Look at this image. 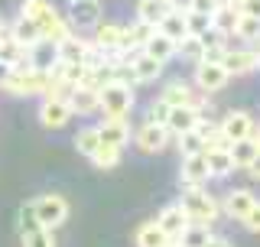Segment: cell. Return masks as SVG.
Segmentation results:
<instances>
[{"label":"cell","instance_id":"cell-15","mask_svg":"<svg viewBox=\"0 0 260 247\" xmlns=\"http://www.w3.org/2000/svg\"><path fill=\"white\" fill-rule=\"evenodd\" d=\"M179 179L185 186H205L211 179L208 172V163H205V153H189L182 156V169H179Z\"/></svg>","mask_w":260,"mask_h":247},{"label":"cell","instance_id":"cell-52","mask_svg":"<svg viewBox=\"0 0 260 247\" xmlns=\"http://www.w3.org/2000/svg\"><path fill=\"white\" fill-rule=\"evenodd\" d=\"M4 33H7V26H4V20H0V36H4Z\"/></svg>","mask_w":260,"mask_h":247},{"label":"cell","instance_id":"cell-9","mask_svg":"<svg viewBox=\"0 0 260 247\" xmlns=\"http://www.w3.org/2000/svg\"><path fill=\"white\" fill-rule=\"evenodd\" d=\"M221 134L228 143H234V140H244V137H254V114L250 111H228L221 120Z\"/></svg>","mask_w":260,"mask_h":247},{"label":"cell","instance_id":"cell-7","mask_svg":"<svg viewBox=\"0 0 260 247\" xmlns=\"http://www.w3.org/2000/svg\"><path fill=\"white\" fill-rule=\"evenodd\" d=\"M169 140H173V134L166 130V123H153V120H143L134 134V143L140 153H162L169 146Z\"/></svg>","mask_w":260,"mask_h":247},{"label":"cell","instance_id":"cell-50","mask_svg":"<svg viewBox=\"0 0 260 247\" xmlns=\"http://www.w3.org/2000/svg\"><path fill=\"white\" fill-rule=\"evenodd\" d=\"M166 247H185V244H179V241H169V244H166Z\"/></svg>","mask_w":260,"mask_h":247},{"label":"cell","instance_id":"cell-53","mask_svg":"<svg viewBox=\"0 0 260 247\" xmlns=\"http://www.w3.org/2000/svg\"><path fill=\"white\" fill-rule=\"evenodd\" d=\"M224 4H234V7H238V4H241V0H224Z\"/></svg>","mask_w":260,"mask_h":247},{"label":"cell","instance_id":"cell-38","mask_svg":"<svg viewBox=\"0 0 260 247\" xmlns=\"http://www.w3.org/2000/svg\"><path fill=\"white\" fill-rule=\"evenodd\" d=\"M23 247H55V234L52 228H32V231L23 234Z\"/></svg>","mask_w":260,"mask_h":247},{"label":"cell","instance_id":"cell-16","mask_svg":"<svg viewBox=\"0 0 260 247\" xmlns=\"http://www.w3.org/2000/svg\"><path fill=\"white\" fill-rule=\"evenodd\" d=\"M127 65H130V72L137 75V81H140V85H143V81H156V78L162 75V69H166V65H162L159 59L146 55L143 49H137V52L127 59Z\"/></svg>","mask_w":260,"mask_h":247},{"label":"cell","instance_id":"cell-54","mask_svg":"<svg viewBox=\"0 0 260 247\" xmlns=\"http://www.w3.org/2000/svg\"><path fill=\"white\" fill-rule=\"evenodd\" d=\"M0 43H4V36H0Z\"/></svg>","mask_w":260,"mask_h":247},{"label":"cell","instance_id":"cell-29","mask_svg":"<svg viewBox=\"0 0 260 247\" xmlns=\"http://www.w3.org/2000/svg\"><path fill=\"white\" fill-rule=\"evenodd\" d=\"M234 39H241L244 46H257L260 43V20L257 16H238V23H234Z\"/></svg>","mask_w":260,"mask_h":247},{"label":"cell","instance_id":"cell-4","mask_svg":"<svg viewBox=\"0 0 260 247\" xmlns=\"http://www.w3.org/2000/svg\"><path fill=\"white\" fill-rule=\"evenodd\" d=\"M134 88L124 85V81L111 78L108 85L98 88V111L104 114V117H130V111H134Z\"/></svg>","mask_w":260,"mask_h":247},{"label":"cell","instance_id":"cell-24","mask_svg":"<svg viewBox=\"0 0 260 247\" xmlns=\"http://www.w3.org/2000/svg\"><path fill=\"white\" fill-rule=\"evenodd\" d=\"M143 52H146V55H153V59H159L162 65H166V62H173V59H176V39H169L166 33H159V29H156V33H153V36L143 43Z\"/></svg>","mask_w":260,"mask_h":247},{"label":"cell","instance_id":"cell-35","mask_svg":"<svg viewBox=\"0 0 260 247\" xmlns=\"http://www.w3.org/2000/svg\"><path fill=\"white\" fill-rule=\"evenodd\" d=\"M195 130H199V137L205 140V146H228V140H224L221 123H218V120H205V117H199Z\"/></svg>","mask_w":260,"mask_h":247},{"label":"cell","instance_id":"cell-5","mask_svg":"<svg viewBox=\"0 0 260 247\" xmlns=\"http://www.w3.org/2000/svg\"><path fill=\"white\" fill-rule=\"evenodd\" d=\"M195 88H199L202 95H215V91H221V88L231 81V75H228V69L221 62H215V59H202V62H195Z\"/></svg>","mask_w":260,"mask_h":247},{"label":"cell","instance_id":"cell-6","mask_svg":"<svg viewBox=\"0 0 260 247\" xmlns=\"http://www.w3.org/2000/svg\"><path fill=\"white\" fill-rule=\"evenodd\" d=\"M32 208H36V218H39L43 228H59V225H65V218H69V202L55 192H46V195H39V199H32Z\"/></svg>","mask_w":260,"mask_h":247},{"label":"cell","instance_id":"cell-19","mask_svg":"<svg viewBox=\"0 0 260 247\" xmlns=\"http://www.w3.org/2000/svg\"><path fill=\"white\" fill-rule=\"evenodd\" d=\"M26 62L39 72H52L59 65V49H55V43H49V39H39L36 46L26 49Z\"/></svg>","mask_w":260,"mask_h":247},{"label":"cell","instance_id":"cell-27","mask_svg":"<svg viewBox=\"0 0 260 247\" xmlns=\"http://www.w3.org/2000/svg\"><path fill=\"white\" fill-rule=\"evenodd\" d=\"M238 16H241V10H238L234 4H224V0H218L215 10H211V26H218L221 33H228V36H231V33H234V23H238Z\"/></svg>","mask_w":260,"mask_h":247},{"label":"cell","instance_id":"cell-25","mask_svg":"<svg viewBox=\"0 0 260 247\" xmlns=\"http://www.w3.org/2000/svg\"><path fill=\"white\" fill-rule=\"evenodd\" d=\"M7 33H10V39H13V43H20L23 49H29V46H36L39 43V39H43V33H39V26H36V23H32V20H26V16H16V20H13V26L10 29H7Z\"/></svg>","mask_w":260,"mask_h":247},{"label":"cell","instance_id":"cell-43","mask_svg":"<svg viewBox=\"0 0 260 247\" xmlns=\"http://www.w3.org/2000/svg\"><path fill=\"white\" fill-rule=\"evenodd\" d=\"M241 225L247 228L250 234H260V202H254V205H250V211L241 218Z\"/></svg>","mask_w":260,"mask_h":247},{"label":"cell","instance_id":"cell-14","mask_svg":"<svg viewBox=\"0 0 260 247\" xmlns=\"http://www.w3.org/2000/svg\"><path fill=\"white\" fill-rule=\"evenodd\" d=\"M202 117V108H195V104H176V108H169V117H166V130L169 134H185V130H192L195 123Z\"/></svg>","mask_w":260,"mask_h":247},{"label":"cell","instance_id":"cell-8","mask_svg":"<svg viewBox=\"0 0 260 247\" xmlns=\"http://www.w3.org/2000/svg\"><path fill=\"white\" fill-rule=\"evenodd\" d=\"M69 120H72L69 101L55 98V95H43V101H39V123L46 130H62V127H69Z\"/></svg>","mask_w":260,"mask_h":247},{"label":"cell","instance_id":"cell-17","mask_svg":"<svg viewBox=\"0 0 260 247\" xmlns=\"http://www.w3.org/2000/svg\"><path fill=\"white\" fill-rule=\"evenodd\" d=\"M205 163H208V172H211V179H228L234 169V156H231V150L228 146H205Z\"/></svg>","mask_w":260,"mask_h":247},{"label":"cell","instance_id":"cell-34","mask_svg":"<svg viewBox=\"0 0 260 247\" xmlns=\"http://www.w3.org/2000/svg\"><path fill=\"white\" fill-rule=\"evenodd\" d=\"M120 153H124L120 146H108V143H101L91 156H88V160H91V166H94V169H114V166L120 163Z\"/></svg>","mask_w":260,"mask_h":247},{"label":"cell","instance_id":"cell-26","mask_svg":"<svg viewBox=\"0 0 260 247\" xmlns=\"http://www.w3.org/2000/svg\"><path fill=\"white\" fill-rule=\"evenodd\" d=\"M169 241H173V237L162 231L156 221H143V225L137 228V234H134V244L137 247H166Z\"/></svg>","mask_w":260,"mask_h":247},{"label":"cell","instance_id":"cell-48","mask_svg":"<svg viewBox=\"0 0 260 247\" xmlns=\"http://www.w3.org/2000/svg\"><path fill=\"white\" fill-rule=\"evenodd\" d=\"M10 72H13V65H10V62H0V85L7 81V75H10Z\"/></svg>","mask_w":260,"mask_h":247},{"label":"cell","instance_id":"cell-21","mask_svg":"<svg viewBox=\"0 0 260 247\" xmlns=\"http://www.w3.org/2000/svg\"><path fill=\"white\" fill-rule=\"evenodd\" d=\"M162 101L169 104V108H176V104H195V108H202V101H205V98H199L192 91V85H185V81H169L166 88H162Z\"/></svg>","mask_w":260,"mask_h":247},{"label":"cell","instance_id":"cell-33","mask_svg":"<svg viewBox=\"0 0 260 247\" xmlns=\"http://www.w3.org/2000/svg\"><path fill=\"white\" fill-rule=\"evenodd\" d=\"M211 237V225H202V221H189V228H185L182 234L176 237L179 244H185V247H202Z\"/></svg>","mask_w":260,"mask_h":247},{"label":"cell","instance_id":"cell-37","mask_svg":"<svg viewBox=\"0 0 260 247\" xmlns=\"http://www.w3.org/2000/svg\"><path fill=\"white\" fill-rule=\"evenodd\" d=\"M176 146H179V153L182 156H189V153H202L205 150V140L199 137V130H185V134H176Z\"/></svg>","mask_w":260,"mask_h":247},{"label":"cell","instance_id":"cell-22","mask_svg":"<svg viewBox=\"0 0 260 247\" xmlns=\"http://www.w3.org/2000/svg\"><path fill=\"white\" fill-rule=\"evenodd\" d=\"M69 108L72 114H81V117H88V114L98 111V88H88V85H75L69 95Z\"/></svg>","mask_w":260,"mask_h":247},{"label":"cell","instance_id":"cell-39","mask_svg":"<svg viewBox=\"0 0 260 247\" xmlns=\"http://www.w3.org/2000/svg\"><path fill=\"white\" fill-rule=\"evenodd\" d=\"M32 228H39V218H36V208H32V202H26L20 211H16V231L26 234Z\"/></svg>","mask_w":260,"mask_h":247},{"label":"cell","instance_id":"cell-44","mask_svg":"<svg viewBox=\"0 0 260 247\" xmlns=\"http://www.w3.org/2000/svg\"><path fill=\"white\" fill-rule=\"evenodd\" d=\"M238 10H241L244 16H257V20H260V0H241Z\"/></svg>","mask_w":260,"mask_h":247},{"label":"cell","instance_id":"cell-20","mask_svg":"<svg viewBox=\"0 0 260 247\" xmlns=\"http://www.w3.org/2000/svg\"><path fill=\"white\" fill-rule=\"evenodd\" d=\"M156 225H159L162 231H166V234L176 241V237L182 234L185 228H189V215H185L182 205H166V208H162L159 215H156Z\"/></svg>","mask_w":260,"mask_h":247},{"label":"cell","instance_id":"cell-18","mask_svg":"<svg viewBox=\"0 0 260 247\" xmlns=\"http://www.w3.org/2000/svg\"><path fill=\"white\" fill-rule=\"evenodd\" d=\"M120 39H124V26L120 23H111V20H98L94 23V36L91 43L104 52H117L120 49Z\"/></svg>","mask_w":260,"mask_h":247},{"label":"cell","instance_id":"cell-49","mask_svg":"<svg viewBox=\"0 0 260 247\" xmlns=\"http://www.w3.org/2000/svg\"><path fill=\"white\" fill-rule=\"evenodd\" d=\"M254 140H257V146H260V123H254Z\"/></svg>","mask_w":260,"mask_h":247},{"label":"cell","instance_id":"cell-40","mask_svg":"<svg viewBox=\"0 0 260 247\" xmlns=\"http://www.w3.org/2000/svg\"><path fill=\"white\" fill-rule=\"evenodd\" d=\"M199 36H202V43H205V49H228V39H231L228 33H221L218 26H211V23L199 33Z\"/></svg>","mask_w":260,"mask_h":247},{"label":"cell","instance_id":"cell-1","mask_svg":"<svg viewBox=\"0 0 260 247\" xmlns=\"http://www.w3.org/2000/svg\"><path fill=\"white\" fill-rule=\"evenodd\" d=\"M20 13L26 16V20H32L39 26V33H43V39H49V43H59V39H65L72 33L69 20L55 10L49 0H23L20 4Z\"/></svg>","mask_w":260,"mask_h":247},{"label":"cell","instance_id":"cell-32","mask_svg":"<svg viewBox=\"0 0 260 247\" xmlns=\"http://www.w3.org/2000/svg\"><path fill=\"white\" fill-rule=\"evenodd\" d=\"M228 150H231V156H234V166H238V169H247L260 146H257L254 137H244V140H234V143H228Z\"/></svg>","mask_w":260,"mask_h":247},{"label":"cell","instance_id":"cell-36","mask_svg":"<svg viewBox=\"0 0 260 247\" xmlns=\"http://www.w3.org/2000/svg\"><path fill=\"white\" fill-rule=\"evenodd\" d=\"M98 146H101V137H98V127H81L75 134V150L81 156H91Z\"/></svg>","mask_w":260,"mask_h":247},{"label":"cell","instance_id":"cell-47","mask_svg":"<svg viewBox=\"0 0 260 247\" xmlns=\"http://www.w3.org/2000/svg\"><path fill=\"white\" fill-rule=\"evenodd\" d=\"M247 172H250V176H254V179H260V150H257V156H254V160H250Z\"/></svg>","mask_w":260,"mask_h":247},{"label":"cell","instance_id":"cell-31","mask_svg":"<svg viewBox=\"0 0 260 247\" xmlns=\"http://www.w3.org/2000/svg\"><path fill=\"white\" fill-rule=\"evenodd\" d=\"M156 29H159V33H166L169 39H176V43H179L182 36H189V23H185V13L169 10V13L156 23Z\"/></svg>","mask_w":260,"mask_h":247},{"label":"cell","instance_id":"cell-12","mask_svg":"<svg viewBox=\"0 0 260 247\" xmlns=\"http://www.w3.org/2000/svg\"><path fill=\"white\" fill-rule=\"evenodd\" d=\"M221 65L228 69V75H250L257 72V49H224Z\"/></svg>","mask_w":260,"mask_h":247},{"label":"cell","instance_id":"cell-45","mask_svg":"<svg viewBox=\"0 0 260 247\" xmlns=\"http://www.w3.org/2000/svg\"><path fill=\"white\" fill-rule=\"evenodd\" d=\"M202 247H234V244L228 241V237H221V234H211V237H208V241L202 244Z\"/></svg>","mask_w":260,"mask_h":247},{"label":"cell","instance_id":"cell-23","mask_svg":"<svg viewBox=\"0 0 260 247\" xmlns=\"http://www.w3.org/2000/svg\"><path fill=\"white\" fill-rule=\"evenodd\" d=\"M88 46H91V39H81V36H75V33H69L65 39L55 43V49H59V62H85Z\"/></svg>","mask_w":260,"mask_h":247},{"label":"cell","instance_id":"cell-41","mask_svg":"<svg viewBox=\"0 0 260 247\" xmlns=\"http://www.w3.org/2000/svg\"><path fill=\"white\" fill-rule=\"evenodd\" d=\"M185 23H189V33H202V29H205L208 23H211V16L192 7V10H185Z\"/></svg>","mask_w":260,"mask_h":247},{"label":"cell","instance_id":"cell-2","mask_svg":"<svg viewBox=\"0 0 260 247\" xmlns=\"http://www.w3.org/2000/svg\"><path fill=\"white\" fill-rule=\"evenodd\" d=\"M179 205L185 208L189 221L215 225V221L221 218V202H218L205 186H185V189H182V202H179Z\"/></svg>","mask_w":260,"mask_h":247},{"label":"cell","instance_id":"cell-11","mask_svg":"<svg viewBox=\"0 0 260 247\" xmlns=\"http://www.w3.org/2000/svg\"><path fill=\"white\" fill-rule=\"evenodd\" d=\"M218 202H221V215H228L231 221H241L250 211V205L257 202V195L250 192V189H231V192H228L224 199H218Z\"/></svg>","mask_w":260,"mask_h":247},{"label":"cell","instance_id":"cell-30","mask_svg":"<svg viewBox=\"0 0 260 247\" xmlns=\"http://www.w3.org/2000/svg\"><path fill=\"white\" fill-rule=\"evenodd\" d=\"M173 7H169V0H137V20H143V23H156L166 16Z\"/></svg>","mask_w":260,"mask_h":247},{"label":"cell","instance_id":"cell-42","mask_svg":"<svg viewBox=\"0 0 260 247\" xmlns=\"http://www.w3.org/2000/svg\"><path fill=\"white\" fill-rule=\"evenodd\" d=\"M169 117V104L162 101V98H156V101L150 104V111H146V120H153V123H166Z\"/></svg>","mask_w":260,"mask_h":247},{"label":"cell","instance_id":"cell-13","mask_svg":"<svg viewBox=\"0 0 260 247\" xmlns=\"http://www.w3.org/2000/svg\"><path fill=\"white\" fill-rule=\"evenodd\" d=\"M98 137H101V143L108 146H124L130 143V123L127 117H104L101 123H98Z\"/></svg>","mask_w":260,"mask_h":247},{"label":"cell","instance_id":"cell-51","mask_svg":"<svg viewBox=\"0 0 260 247\" xmlns=\"http://www.w3.org/2000/svg\"><path fill=\"white\" fill-rule=\"evenodd\" d=\"M257 69H260V43H257Z\"/></svg>","mask_w":260,"mask_h":247},{"label":"cell","instance_id":"cell-10","mask_svg":"<svg viewBox=\"0 0 260 247\" xmlns=\"http://www.w3.org/2000/svg\"><path fill=\"white\" fill-rule=\"evenodd\" d=\"M72 29L94 26L101 20V0H69V13H65Z\"/></svg>","mask_w":260,"mask_h":247},{"label":"cell","instance_id":"cell-3","mask_svg":"<svg viewBox=\"0 0 260 247\" xmlns=\"http://www.w3.org/2000/svg\"><path fill=\"white\" fill-rule=\"evenodd\" d=\"M4 91H10L16 98H36V95H46V88H49V72H39V69H32L29 62H20V65H13V72L7 75L4 85Z\"/></svg>","mask_w":260,"mask_h":247},{"label":"cell","instance_id":"cell-28","mask_svg":"<svg viewBox=\"0 0 260 247\" xmlns=\"http://www.w3.org/2000/svg\"><path fill=\"white\" fill-rule=\"evenodd\" d=\"M176 55H182V59H185V62H192V65L205 59V43H202L199 33H189V36L179 39V43H176Z\"/></svg>","mask_w":260,"mask_h":247},{"label":"cell","instance_id":"cell-46","mask_svg":"<svg viewBox=\"0 0 260 247\" xmlns=\"http://www.w3.org/2000/svg\"><path fill=\"white\" fill-rule=\"evenodd\" d=\"M169 7L179 13H185V10H192V0H169Z\"/></svg>","mask_w":260,"mask_h":247}]
</instances>
